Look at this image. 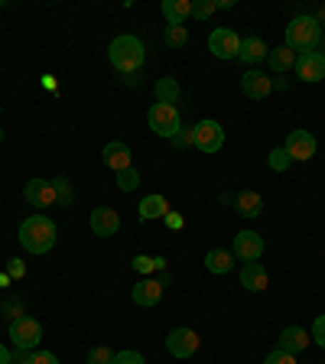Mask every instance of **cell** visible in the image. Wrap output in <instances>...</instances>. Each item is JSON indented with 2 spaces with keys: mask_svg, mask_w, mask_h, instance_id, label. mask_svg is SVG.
Instances as JSON below:
<instances>
[{
  "mask_svg": "<svg viewBox=\"0 0 325 364\" xmlns=\"http://www.w3.org/2000/svg\"><path fill=\"white\" fill-rule=\"evenodd\" d=\"M55 237H59L55 221L46 218V215H33V218H26L20 225V244L30 254H49L55 247Z\"/></svg>",
  "mask_w": 325,
  "mask_h": 364,
  "instance_id": "cell-1",
  "label": "cell"
},
{
  "mask_svg": "<svg viewBox=\"0 0 325 364\" xmlns=\"http://www.w3.org/2000/svg\"><path fill=\"white\" fill-rule=\"evenodd\" d=\"M107 55H111V65L117 68L121 75H134V72H140V65H144L146 49H144V43H140L137 36L124 33V36L111 39V46H107Z\"/></svg>",
  "mask_w": 325,
  "mask_h": 364,
  "instance_id": "cell-2",
  "label": "cell"
},
{
  "mask_svg": "<svg viewBox=\"0 0 325 364\" xmlns=\"http://www.w3.org/2000/svg\"><path fill=\"white\" fill-rule=\"evenodd\" d=\"M319 43H322V26H319L316 16L303 14V16H293V20H289L287 43H283V46H289L293 53L303 55V53H316Z\"/></svg>",
  "mask_w": 325,
  "mask_h": 364,
  "instance_id": "cell-3",
  "label": "cell"
},
{
  "mask_svg": "<svg viewBox=\"0 0 325 364\" xmlns=\"http://www.w3.org/2000/svg\"><path fill=\"white\" fill-rule=\"evenodd\" d=\"M10 338H14L16 348L36 351V345L43 341V326H39L33 316H20L10 322Z\"/></svg>",
  "mask_w": 325,
  "mask_h": 364,
  "instance_id": "cell-4",
  "label": "cell"
},
{
  "mask_svg": "<svg viewBox=\"0 0 325 364\" xmlns=\"http://www.w3.org/2000/svg\"><path fill=\"white\" fill-rule=\"evenodd\" d=\"M146 124H150L153 134L166 136V140H173L176 130L182 127V124H179V111H176L173 105H153L150 111H146Z\"/></svg>",
  "mask_w": 325,
  "mask_h": 364,
  "instance_id": "cell-5",
  "label": "cell"
},
{
  "mask_svg": "<svg viewBox=\"0 0 325 364\" xmlns=\"http://www.w3.org/2000/svg\"><path fill=\"white\" fill-rule=\"evenodd\" d=\"M192 146H198L202 153H218L225 146V130H221L218 121H198L192 127Z\"/></svg>",
  "mask_w": 325,
  "mask_h": 364,
  "instance_id": "cell-6",
  "label": "cell"
},
{
  "mask_svg": "<svg viewBox=\"0 0 325 364\" xmlns=\"http://www.w3.org/2000/svg\"><path fill=\"white\" fill-rule=\"evenodd\" d=\"M283 150H287L289 159H299V163H306V159L316 156L319 144H316V136H312L309 130H289V136H287V144H283Z\"/></svg>",
  "mask_w": 325,
  "mask_h": 364,
  "instance_id": "cell-7",
  "label": "cell"
},
{
  "mask_svg": "<svg viewBox=\"0 0 325 364\" xmlns=\"http://www.w3.org/2000/svg\"><path fill=\"white\" fill-rule=\"evenodd\" d=\"M208 49L215 53V59H235L241 53V36L228 26H218V30L208 36Z\"/></svg>",
  "mask_w": 325,
  "mask_h": 364,
  "instance_id": "cell-8",
  "label": "cell"
},
{
  "mask_svg": "<svg viewBox=\"0 0 325 364\" xmlns=\"http://www.w3.org/2000/svg\"><path fill=\"white\" fill-rule=\"evenodd\" d=\"M88 228H91V235H98V237H114L121 231V215L114 212V208H107V205H101V208L91 212Z\"/></svg>",
  "mask_w": 325,
  "mask_h": 364,
  "instance_id": "cell-9",
  "label": "cell"
},
{
  "mask_svg": "<svg viewBox=\"0 0 325 364\" xmlns=\"http://www.w3.org/2000/svg\"><path fill=\"white\" fill-rule=\"evenodd\" d=\"M241 91L250 101H264V98H270L273 78H267V72H260V68H250V72L241 75Z\"/></svg>",
  "mask_w": 325,
  "mask_h": 364,
  "instance_id": "cell-10",
  "label": "cell"
},
{
  "mask_svg": "<svg viewBox=\"0 0 325 364\" xmlns=\"http://www.w3.org/2000/svg\"><path fill=\"white\" fill-rule=\"evenodd\" d=\"M296 75L303 78V82L316 85L325 78V53H303V55H296Z\"/></svg>",
  "mask_w": 325,
  "mask_h": 364,
  "instance_id": "cell-11",
  "label": "cell"
},
{
  "mask_svg": "<svg viewBox=\"0 0 325 364\" xmlns=\"http://www.w3.org/2000/svg\"><path fill=\"white\" fill-rule=\"evenodd\" d=\"M166 351L173 358H192L198 351V335L192 328H173L166 338Z\"/></svg>",
  "mask_w": 325,
  "mask_h": 364,
  "instance_id": "cell-12",
  "label": "cell"
},
{
  "mask_svg": "<svg viewBox=\"0 0 325 364\" xmlns=\"http://www.w3.org/2000/svg\"><path fill=\"white\" fill-rule=\"evenodd\" d=\"M23 198H26L33 208H49V205H55L53 179H30L23 186Z\"/></svg>",
  "mask_w": 325,
  "mask_h": 364,
  "instance_id": "cell-13",
  "label": "cell"
},
{
  "mask_svg": "<svg viewBox=\"0 0 325 364\" xmlns=\"http://www.w3.org/2000/svg\"><path fill=\"white\" fill-rule=\"evenodd\" d=\"M231 254L241 257L244 264L260 260V254H264V237H260L257 231H241V235H235V247H231Z\"/></svg>",
  "mask_w": 325,
  "mask_h": 364,
  "instance_id": "cell-14",
  "label": "cell"
},
{
  "mask_svg": "<svg viewBox=\"0 0 325 364\" xmlns=\"http://www.w3.org/2000/svg\"><path fill=\"white\" fill-rule=\"evenodd\" d=\"M101 163H105L107 169H114V173L134 166V159H130V146L124 144V140H111V144L101 150Z\"/></svg>",
  "mask_w": 325,
  "mask_h": 364,
  "instance_id": "cell-15",
  "label": "cell"
},
{
  "mask_svg": "<svg viewBox=\"0 0 325 364\" xmlns=\"http://www.w3.org/2000/svg\"><path fill=\"white\" fill-rule=\"evenodd\" d=\"M309 341H312V335L306 332L303 326H287L280 332V345H277V348L287 351V355H299V351L309 348Z\"/></svg>",
  "mask_w": 325,
  "mask_h": 364,
  "instance_id": "cell-16",
  "label": "cell"
},
{
  "mask_svg": "<svg viewBox=\"0 0 325 364\" xmlns=\"http://www.w3.org/2000/svg\"><path fill=\"white\" fill-rule=\"evenodd\" d=\"M241 287L250 289V293H264L270 287V277H267V267L260 260H250V264L241 267Z\"/></svg>",
  "mask_w": 325,
  "mask_h": 364,
  "instance_id": "cell-17",
  "label": "cell"
},
{
  "mask_svg": "<svg viewBox=\"0 0 325 364\" xmlns=\"http://www.w3.org/2000/svg\"><path fill=\"white\" fill-rule=\"evenodd\" d=\"M137 306H144V309H153V306L163 299V283L159 280H140L134 289H130Z\"/></svg>",
  "mask_w": 325,
  "mask_h": 364,
  "instance_id": "cell-18",
  "label": "cell"
},
{
  "mask_svg": "<svg viewBox=\"0 0 325 364\" xmlns=\"http://www.w3.org/2000/svg\"><path fill=\"white\" fill-rule=\"evenodd\" d=\"M235 212L244 215V218H257V215L264 212V196H260V192H250V189L238 192L235 196Z\"/></svg>",
  "mask_w": 325,
  "mask_h": 364,
  "instance_id": "cell-19",
  "label": "cell"
},
{
  "mask_svg": "<svg viewBox=\"0 0 325 364\" xmlns=\"http://www.w3.org/2000/svg\"><path fill=\"white\" fill-rule=\"evenodd\" d=\"M293 65H296V53L289 46H277V49L267 53V68H270L273 75H283V72H289Z\"/></svg>",
  "mask_w": 325,
  "mask_h": 364,
  "instance_id": "cell-20",
  "label": "cell"
},
{
  "mask_svg": "<svg viewBox=\"0 0 325 364\" xmlns=\"http://www.w3.org/2000/svg\"><path fill=\"white\" fill-rule=\"evenodd\" d=\"M267 43L260 36H247V39H241V62H247V65H260V62H267Z\"/></svg>",
  "mask_w": 325,
  "mask_h": 364,
  "instance_id": "cell-21",
  "label": "cell"
},
{
  "mask_svg": "<svg viewBox=\"0 0 325 364\" xmlns=\"http://www.w3.org/2000/svg\"><path fill=\"white\" fill-rule=\"evenodd\" d=\"M163 16L169 26H182L192 16V0H163Z\"/></svg>",
  "mask_w": 325,
  "mask_h": 364,
  "instance_id": "cell-22",
  "label": "cell"
},
{
  "mask_svg": "<svg viewBox=\"0 0 325 364\" xmlns=\"http://www.w3.org/2000/svg\"><path fill=\"white\" fill-rule=\"evenodd\" d=\"M231 267H235V254H231V250H225V247H215V250H208V254H205V270L208 273H228L231 270Z\"/></svg>",
  "mask_w": 325,
  "mask_h": 364,
  "instance_id": "cell-23",
  "label": "cell"
},
{
  "mask_svg": "<svg viewBox=\"0 0 325 364\" xmlns=\"http://www.w3.org/2000/svg\"><path fill=\"white\" fill-rule=\"evenodd\" d=\"M169 215V202L163 196H146L140 202V218L144 221H153V218H166Z\"/></svg>",
  "mask_w": 325,
  "mask_h": 364,
  "instance_id": "cell-24",
  "label": "cell"
},
{
  "mask_svg": "<svg viewBox=\"0 0 325 364\" xmlns=\"http://www.w3.org/2000/svg\"><path fill=\"white\" fill-rule=\"evenodd\" d=\"M153 91H156V105H173V107H176V101H179V95H182V88H179L176 78H159Z\"/></svg>",
  "mask_w": 325,
  "mask_h": 364,
  "instance_id": "cell-25",
  "label": "cell"
},
{
  "mask_svg": "<svg viewBox=\"0 0 325 364\" xmlns=\"http://www.w3.org/2000/svg\"><path fill=\"white\" fill-rule=\"evenodd\" d=\"M137 186H140V173H137V166H127L117 173V189L121 192H134Z\"/></svg>",
  "mask_w": 325,
  "mask_h": 364,
  "instance_id": "cell-26",
  "label": "cell"
},
{
  "mask_svg": "<svg viewBox=\"0 0 325 364\" xmlns=\"http://www.w3.org/2000/svg\"><path fill=\"white\" fill-rule=\"evenodd\" d=\"M163 39H166V46H173V49H182V46L189 43V30H186V26H169Z\"/></svg>",
  "mask_w": 325,
  "mask_h": 364,
  "instance_id": "cell-27",
  "label": "cell"
},
{
  "mask_svg": "<svg viewBox=\"0 0 325 364\" xmlns=\"http://www.w3.org/2000/svg\"><path fill=\"white\" fill-rule=\"evenodd\" d=\"M218 10V0H192V16L196 20H208Z\"/></svg>",
  "mask_w": 325,
  "mask_h": 364,
  "instance_id": "cell-28",
  "label": "cell"
},
{
  "mask_svg": "<svg viewBox=\"0 0 325 364\" xmlns=\"http://www.w3.org/2000/svg\"><path fill=\"white\" fill-rule=\"evenodd\" d=\"M114 355H117V351H111L107 345H95V348L88 351V364H114Z\"/></svg>",
  "mask_w": 325,
  "mask_h": 364,
  "instance_id": "cell-29",
  "label": "cell"
},
{
  "mask_svg": "<svg viewBox=\"0 0 325 364\" xmlns=\"http://www.w3.org/2000/svg\"><path fill=\"white\" fill-rule=\"evenodd\" d=\"M53 189H55V202H59V205H72V186H68L65 176L53 179Z\"/></svg>",
  "mask_w": 325,
  "mask_h": 364,
  "instance_id": "cell-30",
  "label": "cell"
},
{
  "mask_svg": "<svg viewBox=\"0 0 325 364\" xmlns=\"http://www.w3.org/2000/svg\"><path fill=\"white\" fill-rule=\"evenodd\" d=\"M0 309H4V318H10V322H14V318L23 316V299H20V296H7Z\"/></svg>",
  "mask_w": 325,
  "mask_h": 364,
  "instance_id": "cell-31",
  "label": "cell"
},
{
  "mask_svg": "<svg viewBox=\"0 0 325 364\" xmlns=\"http://www.w3.org/2000/svg\"><path fill=\"white\" fill-rule=\"evenodd\" d=\"M267 163H270V169H273V173H283V169H287L289 163H293V159H289V156H287V150H283V146H280V150H273L270 156H267Z\"/></svg>",
  "mask_w": 325,
  "mask_h": 364,
  "instance_id": "cell-32",
  "label": "cell"
},
{
  "mask_svg": "<svg viewBox=\"0 0 325 364\" xmlns=\"http://www.w3.org/2000/svg\"><path fill=\"white\" fill-rule=\"evenodd\" d=\"M114 364H146L144 361V355H140V351H117V355H114Z\"/></svg>",
  "mask_w": 325,
  "mask_h": 364,
  "instance_id": "cell-33",
  "label": "cell"
},
{
  "mask_svg": "<svg viewBox=\"0 0 325 364\" xmlns=\"http://www.w3.org/2000/svg\"><path fill=\"white\" fill-rule=\"evenodd\" d=\"M7 277H10V280H23V277H26V267H23L20 257H10L7 260Z\"/></svg>",
  "mask_w": 325,
  "mask_h": 364,
  "instance_id": "cell-34",
  "label": "cell"
},
{
  "mask_svg": "<svg viewBox=\"0 0 325 364\" xmlns=\"http://www.w3.org/2000/svg\"><path fill=\"white\" fill-rule=\"evenodd\" d=\"M264 364H296V355H287V351H270V355H267V361Z\"/></svg>",
  "mask_w": 325,
  "mask_h": 364,
  "instance_id": "cell-35",
  "label": "cell"
},
{
  "mask_svg": "<svg viewBox=\"0 0 325 364\" xmlns=\"http://www.w3.org/2000/svg\"><path fill=\"white\" fill-rule=\"evenodd\" d=\"M312 341H319V348H325V316L312 322Z\"/></svg>",
  "mask_w": 325,
  "mask_h": 364,
  "instance_id": "cell-36",
  "label": "cell"
},
{
  "mask_svg": "<svg viewBox=\"0 0 325 364\" xmlns=\"http://www.w3.org/2000/svg\"><path fill=\"white\" fill-rule=\"evenodd\" d=\"M173 146L176 150H186V146H192V130H176V136H173Z\"/></svg>",
  "mask_w": 325,
  "mask_h": 364,
  "instance_id": "cell-37",
  "label": "cell"
},
{
  "mask_svg": "<svg viewBox=\"0 0 325 364\" xmlns=\"http://www.w3.org/2000/svg\"><path fill=\"white\" fill-rule=\"evenodd\" d=\"M30 364H59V358H55L53 351H33Z\"/></svg>",
  "mask_w": 325,
  "mask_h": 364,
  "instance_id": "cell-38",
  "label": "cell"
},
{
  "mask_svg": "<svg viewBox=\"0 0 325 364\" xmlns=\"http://www.w3.org/2000/svg\"><path fill=\"white\" fill-rule=\"evenodd\" d=\"M30 355H33V351H23V348H16L14 355H10V364H30Z\"/></svg>",
  "mask_w": 325,
  "mask_h": 364,
  "instance_id": "cell-39",
  "label": "cell"
},
{
  "mask_svg": "<svg viewBox=\"0 0 325 364\" xmlns=\"http://www.w3.org/2000/svg\"><path fill=\"white\" fill-rule=\"evenodd\" d=\"M0 364H10V351H7V345H0Z\"/></svg>",
  "mask_w": 325,
  "mask_h": 364,
  "instance_id": "cell-40",
  "label": "cell"
},
{
  "mask_svg": "<svg viewBox=\"0 0 325 364\" xmlns=\"http://www.w3.org/2000/svg\"><path fill=\"white\" fill-rule=\"evenodd\" d=\"M0 144H4V130H0Z\"/></svg>",
  "mask_w": 325,
  "mask_h": 364,
  "instance_id": "cell-41",
  "label": "cell"
},
{
  "mask_svg": "<svg viewBox=\"0 0 325 364\" xmlns=\"http://www.w3.org/2000/svg\"><path fill=\"white\" fill-rule=\"evenodd\" d=\"M0 114H4V107H0Z\"/></svg>",
  "mask_w": 325,
  "mask_h": 364,
  "instance_id": "cell-42",
  "label": "cell"
}]
</instances>
